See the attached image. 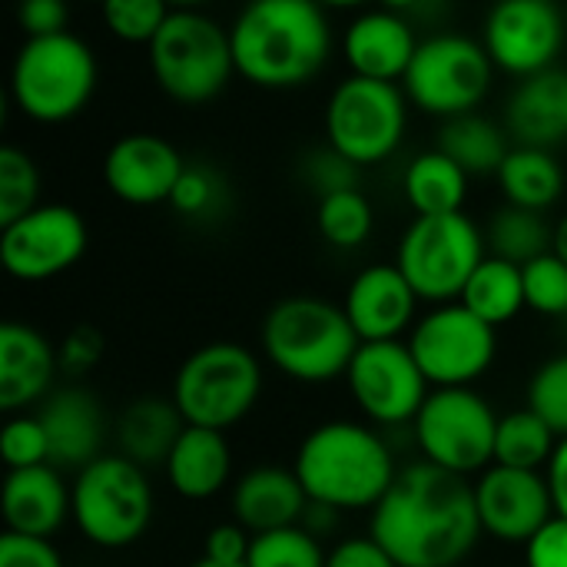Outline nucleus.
I'll return each instance as SVG.
<instances>
[{
  "mask_svg": "<svg viewBox=\"0 0 567 567\" xmlns=\"http://www.w3.org/2000/svg\"><path fill=\"white\" fill-rule=\"evenodd\" d=\"M369 535L399 567H458L485 535L475 485L432 462L405 465L372 508Z\"/></svg>",
  "mask_w": 567,
  "mask_h": 567,
  "instance_id": "obj_1",
  "label": "nucleus"
},
{
  "mask_svg": "<svg viewBox=\"0 0 567 567\" xmlns=\"http://www.w3.org/2000/svg\"><path fill=\"white\" fill-rule=\"evenodd\" d=\"M229 40L236 73L259 90L306 86L332 56V27L319 0H246Z\"/></svg>",
  "mask_w": 567,
  "mask_h": 567,
  "instance_id": "obj_2",
  "label": "nucleus"
},
{
  "mask_svg": "<svg viewBox=\"0 0 567 567\" xmlns=\"http://www.w3.org/2000/svg\"><path fill=\"white\" fill-rule=\"evenodd\" d=\"M309 502L336 512H372L402 468L392 449L359 422H326L312 429L292 465Z\"/></svg>",
  "mask_w": 567,
  "mask_h": 567,
  "instance_id": "obj_3",
  "label": "nucleus"
},
{
  "mask_svg": "<svg viewBox=\"0 0 567 567\" xmlns=\"http://www.w3.org/2000/svg\"><path fill=\"white\" fill-rule=\"evenodd\" d=\"M266 359L296 382H332L349 372L362 339L342 306L319 296L279 299L262 319Z\"/></svg>",
  "mask_w": 567,
  "mask_h": 567,
  "instance_id": "obj_4",
  "label": "nucleus"
},
{
  "mask_svg": "<svg viewBox=\"0 0 567 567\" xmlns=\"http://www.w3.org/2000/svg\"><path fill=\"white\" fill-rule=\"evenodd\" d=\"M96 80V53L76 33L23 37L10 66V96L27 120L56 126L86 110Z\"/></svg>",
  "mask_w": 567,
  "mask_h": 567,
  "instance_id": "obj_5",
  "label": "nucleus"
},
{
  "mask_svg": "<svg viewBox=\"0 0 567 567\" xmlns=\"http://www.w3.org/2000/svg\"><path fill=\"white\" fill-rule=\"evenodd\" d=\"M156 86L179 106L216 100L236 76L229 27L203 13V7L173 10L146 47Z\"/></svg>",
  "mask_w": 567,
  "mask_h": 567,
  "instance_id": "obj_6",
  "label": "nucleus"
},
{
  "mask_svg": "<svg viewBox=\"0 0 567 567\" xmlns=\"http://www.w3.org/2000/svg\"><path fill=\"white\" fill-rule=\"evenodd\" d=\"M262 392L259 359L236 342H209L183 359L173 379V402L186 425L233 429L239 425Z\"/></svg>",
  "mask_w": 567,
  "mask_h": 567,
  "instance_id": "obj_7",
  "label": "nucleus"
},
{
  "mask_svg": "<svg viewBox=\"0 0 567 567\" xmlns=\"http://www.w3.org/2000/svg\"><path fill=\"white\" fill-rule=\"evenodd\" d=\"M485 256V233L458 209L442 216H415L399 239L395 266L405 272L422 302L442 306L462 296L468 276Z\"/></svg>",
  "mask_w": 567,
  "mask_h": 567,
  "instance_id": "obj_8",
  "label": "nucleus"
},
{
  "mask_svg": "<svg viewBox=\"0 0 567 567\" xmlns=\"http://www.w3.org/2000/svg\"><path fill=\"white\" fill-rule=\"evenodd\" d=\"M153 488L146 468L126 455H100L76 472L73 482V522L96 548L120 551L150 528Z\"/></svg>",
  "mask_w": 567,
  "mask_h": 567,
  "instance_id": "obj_9",
  "label": "nucleus"
},
{
  "mask_svg": "<svg viewBox=\"0 0 567 567\" xmlns=\"http://www.w3.org/2000/svg\"><path fill=\"white\" fill-rule=\"evenodd\" d=\"M495 70L498 66L482 40L465 33H432L419 40L402 90L415 110L449 120L482 106L495 83Z\"/></svg>",
  "mask_w": 567,
  "mask_h": 567,
  "instance_id": "obj_10",
  "label": "nucleus"
},
{
  "mask_svg": "<svg viewBox=\"0 0 567 567\" xmlns=\"http://www.w3.org/2000/svg\"><path fill=\"white\" fill-rule=\"evenodd\" d=\"M409 96L402 83L349 73L326 103V143L352 163H385L405 140Z\"/></svg>",
  "mask_w": 567,
  "mask_h": 567,
  "instance_id": "obj_11",
  "label": "nucleus"
},
{
  "mask_svg": "<svg viewBox=\"0 0 567 567\" xmlns=\"http://www.w3.org/2000/svg\"><path fill=\"white\" fill-rule=\"evenodd\" d=\"M412 425L425 462L452 475L468 478L495 465L498 415L472 385L432 389Z\"/></svg>",
  "mask_w": 567,
  "mask_h": 567,
  "instance_id": "obj_12",
  "label": "nucleus"
},
{
  "mask_svg": "<svg viewBox=\"0 0 567 567\" xmlns=\"http://www.w3.org/2000/svg\"><path fill=\"white\" fill-rule=\"evenodd\" d=\"M409 349L422 365L429 385H472L492 369L498 332L455 299L435 306L432 312H425V319L412 326Z\"/></svg>",
  "mask_w": 567,
  "mask_h": 567,
  "instance_id": "obj_13",
  "label": "nucleus"
},
{
  "mask_svg": "<svg viewBox=\"0 0 567 567\" xmlns=\"http://www.w3.org/2000/svg\"><path fill=\"white\" fill-rule=\"evenodd\" d=\"M86 219L66 203H40L0 226V266L17 282H47L73 269L86 252Z\"/></svg>",
  "mask_w": 567,
  "mask_h": 567,
  "instance_id": "obj_14",
  "label": "nucleus"
},
{
  "mask_svg": "<svg viewBox=\"0 0 567 567\" xmlns=\"http://www.w3.org/2000/svg\"><path fill=\"white\" fill-rule=\"evenodd\" d=\"M349 392L365 419L375 425H405L415 422L419 409L429 399V379L415 362L409 342H362L346 372Z\"/></svg>",
  "mask_w": 567,
  "mask_h": 567,
  "instance_id": "obj_15",
  "label": "nucleus"
},
{
  "mask_svg": "<svg viewBox=\"0 0 567 567\" xmlns=\"http://www.w3.org/2000/svg\"><path fill=\"white\" fill-rule=\"evenodd\" d=\"M565 37V13L555 0H495L482 27L495 66L518 80L555 66Z\"/></svg>",
  "mask_w": 567,
  "mask_h": 567,
  "instance_id": "obj_16",
  "label": "nucleus"
},
{
  "mask_svg": "<svg viewBox=\"0 0 567 567\" xmlns=\"http://www.w3.org/2000/svg\"><path fill=\"white\" fill-rule=\"evenodd\" d=\"M475 502L485 535L505 545H528L532 535L558 515L548 475L508 465H488L478 475Z\"/></svg>",
  "mask_w": 567,
  "mask_h": 567,
  "instance_id": "obj_17",
  "label": "nucleus"
},
{
  "mask_svg": "<svg viewBox=\"0 0 567 567\" xmlns=\"http://www.w3.org/2000/svg\"><path fill=\"white\" fill-rule=\"evenodd\" d=\"M183 169V153L156 133H126L103 156V183L126 206L169 203Z\"/></svg>",
  "mask_w": 567,
  "mask_h": 567,
  "instance_id": "obj_18",
  "label": "nucleus"
},
{
  "mask_svg": "<svg viewBox=\"0 0 567 567\" xmlns=\"http://www.w3.org/2000/svg\"><path fill=\"white\" fill-rule=\"evenodd\" d=\"M419 302V292L395 262H375L352 279L342 309L362 342H385L402 339Z\"/></svg>",
  "mask_w": 567,
  "mask_h": 567,
  "instance_id": "obj_19",
  "label": "nucleus"
},
{
  "mask_svg": "<svg viewBox=\"0 0 567 567\" xmlns=\"http://www.w3.org/2000/svg\"><path fill=\"white\" fill-rule=\"evenodd\" d=\"M415 50H419L415 23L385 7L362 10L346 27L342 37V56L349 63V73L372 76V80L402 83Z\"/></svg>",
  "mask_w": 567,
  "mask_h": 567,
  "instance_id": "obj_20",
  "label": "nucleus"
},
{
  "mask_svg": "<svg viewBox=\"0 0 567 567\" xmlns=\"http://www.w3.org/2000/svg\"><path fill=\"white\" fill-rule=\"evenodd\" d=\"M37 415L50 439V465L80 472L100 458L106 439V415L86 389L70 385L50 392Z\"/></svg>",
  "mask_w": 567,
  "mask_h": 567,
  "instance_id": "obj_21",
  "label": "nucleus"
},
{
  "mask_svg": "<svg viewBox=\"0 0 567 567\" xmlns=\"http://www.w3.org/2000/svg\"><path fill=\"white\" fill-rule=\"evenodd\" d=\"M505 126L515 143L555 150L567 143V66L555 63L522 76L505 103Z\"/></svg>",
  "mask_w": 567,
  "mask_h": 567,
  "instance_id": "obj_22",
  "label": "nucleus"
},
{
  "mask_svg": "<svg viewBox=\"0 0 567 567\" xmlns=\"http://www.w3.org/2000/svg\"><path fill=\"white\" fill-rule=\"evenodd\" d=\"M7 532L50 538L73 518V488L63 485L60 472L43 462L30 468H10L0 492Z\"/></svg>",
  "mask_w": 567,
  "mask_h": 567,
  "instance_id": "obj_23",
  "label": "nucleus"
},
{
  "mask_svg": "<svg viewBox=\"0 0 567 567\" xmlns=\"http://www.w3.org/2000/svg\"><path fill=\"white\" fill-rule=\"evenodd\" d=\"M60 372V352L27 322L0 326V409L20 412L50 395Z\"/></svg>",
  "mask_w": 567,
  "mask_h": 567,
  "instance_id": "obj_24",
  "label": "nucleus"
},
{
  "mask_svg": "<svg viewBox=\"0 0 567 567\" xmlns=\"http://www.w3.org/2000/svg\"><path fill=\"white\" fill-rule=\"evenodd\" d=\"M306 508L309 495L302 482L296 478V472L279 465L252 468L233 488V518L252 535L299 525Z\"/></svg>",
  "mask_w": 567,
  "mask_h": 567,
  "instance_id": "obj_25",
  "label": "nucleus"
},
{
  "mask_svg": "<svg viewBox=\"0 0 567 567\" xmlns=\"http://www.w3.org/2000/svg\"><path fill=\"white\" fill-rule=\"evenodd\" d=\"M169 488L186 502H206L219 495L233 472V452L219 429L186 425L166 458Z\"/></svg>",
  "mask_w": 567,
  "mask_h": 567,
  "instance_id": "obj_26",
  "label": "nucleus"
},
{
  "mask_svg": "<svg viewBox=\"0 0 567 567\" xmlns=\"http://www.w3.org/2000/svg\"><path fill=\"white\" fill-rule=\"evenodd\" d=\"M183 429H186V419L173 399L146 395V399L130 402L120 412L116 445H120V455H126L140 468H156V465H166Z\"/></svg>",
  "mask_w": 567,
  "mask_h": 567,
  "instance_id": "obj_27",
  "label": "nucleus"
},
{
  "mask_svg": "<svg viewBox=\"0 0 567 567\" xmlns=\"http://www.w3.org/2000/svg\"><path fill=\"white\" fill-rule=\"evenodd\" d=\"M435 146L449 153L468 176H495L505 156L512 153L515 140L508 126H502L498 120L478 110H468V113L442 120Z\"/></svg>",
  "mask_w": 567,
  "mask_h": 567,
  "instance_id": "obj_28",
  "label": "nucleus"
},
{
  "mask_svg": "<svg viewBox=\"0 0 567 567\" xmlns=\"http://www.w3.org/2000/svg\"><path fill=\"white\" fill-rule=\"evenodd\" d=\"M495 179H498L505 203L525 206L535 213H548L565 196V169L555 150H542V146L515 143L502 169L495 173Z\"/></svg>",
  "mask_w": 567,
  "mask_h": 567,
  "instance_id": "obj_29",
  "label": "nucleus"
},
{
  "mask_svg": "<svg viewBox=\"0 0 567 567\" xmlns=\"http://www.w3.org/2000/svg\"><path fill=\"white\" fill-rule=\"evenodd\" d=\"M468 173L439 146L419 153L405 173H402V193L405 203L415 209V216H442L458 213L468 196Z\"/></svg>",
  "mask_w": 567,
  "mask_h": 567,
  "instance_id": "obj_30",
  "label": "nucleus"
},
{
  "mask_svg": "<svg viewBox=\"0 0 567 567\" xmlns=\"http://www.w3.org/2000/svg\"><path fill=\"white\" fill-rule=\"evenodd\" d=\"M462 306H468L478 319H485L488 326H505L512 322L522 309H528L525 302V272L522 266L498 259V256H485L478 262V269L468 276L462 296Z\"/></svg>",
  "mask_w": 567,
  "mask_h": 567,
  "instance_id": "obj_31",
  "label": "nucleus"
},
{
  "mask_svg": "<svg viewBox=\"0 0 567 567\" xmlns=\"http://www.w3.org/2000/svg\"><path fill=\"white\" fill-rule=\"evenodd\" d=\"M551 236H555V226L545 223V213L512 206V203L498 206L485 226L488 252L515 266H528L532 259L551 252Z\"/></svg>",
  "mask_w": 567,
  "mask_h": 567,
  "instance_id": "obj_32",
  "label": "nucleus"
},
{
  "mask_svg": "<svg viewBox=\"0 0 567 567\" xmlns=\"http://www.w3.org/2000/svg\"><path fill=\"white\" fill-rule=\"evenodd\" d=\"M558 442H561V435L535 409L508 412L505 419H498V432H495V465L542 472V468H548Z\"/></svg>",
  "mask_w": 567,
  "mask_h": 567,
  "instance_id": "obj_33",
  "label": "nucleus"
},
{
  "mask_svg": "<svg viewBox=\"0 0 567 567\" xmlns=\"http://www.w3.org/2000/svg\"><path fill=\"white\" fill-rule=\"evenodd\" d=\"M316 226L332 249H359L375 229V209L359 186L329 193L316 206Z\"/></svg>",
  "mask_w": 567,
  "mask_h": 567,
  "instance_id": "obj_34",
  "label": "nucleus"
},
{
  "mask_svg": "<svg viewBox=\"0 0 567 567\" xmlns=\"http://www.w3.org/2000/svg\"><path fill=\"white\" fill-rule=\"evenodd\" d=\"M326 561L329 555L322 551V538L306 525H289L252 535L246 567H326Z\"/></svg>",
  "mask_w": 567,
  "mask_h": 567,
  "instance_id": "obj_35",
  "label": "nucleus"
},
{
  "mask_svg": "<svg viewBox=\"0 0 567 567\" xmlns=\"http://www.w3.org/2000/svg\"><path fill=\"white\" fill-rule=\"evenodd\" d=\"M40 206V169L20 146H0V226Z\"/></svg>",
  "mask_w": 567,
  "mask_h": 567,
  "instance_id": "obj_36",
  "label": "nucleus"
},
{
  "mask_svg": "<svg viewBox=\"0 0 567 567\" xmlns=\"http://www.w3.org/2000/svg\"><path fill=\"white\" fill-rule=\"evenodd\" d=\"M100 13L116 40L150 47V40L159 33L173 7L169 0H100Z\"/></svg>",
  "mask_w": 567,
  "mask_h": 567,
  "instance_id": "obj_37",
  "label": "nucleus"
},
{
  "mask_svg": "<svg viewBox=\"0 0 567 567\" xmlns=\"http://www.w3.org/2000/svg\"><path fill=\"white\" fill-rule=\"evenodd\" d=\"M169 206L183 219H213L226 206V179L206 163H186Z\"/></svg>",
  "mask_w": 567,
  "mask_h": 567,
  "instance_id": "obj_38",
  "label": "nucleus"
},
{
  "mask_svg": "<svg viewBox=\"0 0 567 567\" xmlns=\"http://www.w3.org/2000/svg\"><path fill=\"white\" fill-rule=\"evenodd\" d=\"M525 272V302L532 312L548 319H567V262L555 252H545L522 266Z\"/></svg>",
  "mask_w": 567,
  "mask_h": 567,
  "instance_id": "obj_39",
  "label": "nucleus"
},
{
  "mask_svg": "<svg viewBox=\"0 0 567 567\" xmlns=\"http://www.w3.org/2000/svg\"><path fill=\"white\" fill-rule=\"evenodd\" d=\"M528 409H535L561 439L567 435V352L542 362L528 382Z\"/></svg>",
  "mask_w": 567,
  "mask_h": 567,
  "instance_id": "obj_40",
  "label": "nucleus"
},
{
  "mask_svg": "<svg viewBox=\"0 0 567 567\" xmlns=\"http://www.w3.org/2000/svg\"><path fill=\"white\" fill-rule=\"evenodd\" d=\"M0 458L7 468H30L50 462V439L40 415H13L0 432Z\"/></svg>",
  "mask_w": 567,
  "mask_h": 567,
  "instance_id": "obj_41",
  "label": "nucleus"
},
{
  "mask_svg": "<svg viewBox=\"0 0 567 567\" xmlns=\"http://www.w3.org/2000/svg\"><path fill=\"white\" fill-rule=\"evenodd\" d=\"M359 173L362 166L352 163L349 156H342L336 146H319V150H309L302 156V179L306 186L322 199L329 193H342V189H355L359 186Z\"/></svg>",
  "mask_w": 567,
  "mask_h": 567,
  "instance_id": "obj_42",
  "label": "nucleus"
},
{
  "mask_svg": "<svg viewBox=\"0 0 567 567\" xmlns=\"http://www.w3.org/2000/svg\"><path fill=\"white\" fill-rule=\"evenodd\" d=\"M0 567H63V558L50 545V538L3 532L0 535Z\"/></svg>",
  "mask_w": 567,
  "mask_h": 567,
  "instance_id": "obj_43",
  "label": "nucleus"
},
{
  "mask_svg": "<svg viewBox=\"0 0 567 567\" xmlns=\"http://www.w3.org/2000/svg\"><path fill=\"white\" fill-rule=\"evenodd\" d=\"M103 349H106V342H103V336H100V329H93V326H76V329H70L66 336H63V342H60V369L66 372V375H86L100 359H103Z\"/></svg>",
  "mask_w": 567,
  "mask_h": 567,
  "instance_id": "obj_44",
  "label": "nucleus"
},
{
  "mask_svg": "<svg viewBox=\"0 0 567 567\" xmlns=\"http://www.w3.org/2000/svg\"><path fill=\"white\" fill-rule=\"evenodd\" d=\"M70 23L66 0H17V27L23 37H50L63 33Z\"/></svg>",
  "mask_w": 567,
  "mask_h": 567,
  "instance_id": "obj_45",
  "label": "nucleus"
},
{
  "mask_svg": "<svg viewBox=\"0 0 567 567\" xmlns=\"http://www.w3.org/2000/svg\"><path fill=\"white\" fill-rule=\"evenodd\" d=\"M525 567H567V518L555 515L525 545Z\"/></svg>",
  "mask_w": 567,
  "mask_h": 567,
  "instance_id": "obj_46",
  "label": "nucleus"
},
{
  "mask_svg": "<svg viewBox=\"0 0 567 567\" xmlns=\"http://www.w3.org/2000/svg\"><path fill=\"white\" fill-rule=\"evenodd\" d=\"M249 545H252V538L246 535V528H243L239 522H233V525H216V528L206 535L203 558H209V561H216V565H246Z\"/></svg>",
  "mask_w": 567,
  "mask_h": 567,
  "instance_id": "obj_47",
  "label": "nucleus"
},
{
  "mask_svg": "<svg viewBox=\"0 0 567 567\" xmlns=\"http://www.w3.org/2000/svg\"><path fill=\"white\" fill-rule=\"evenodd\" d=\"M326 567H399L395 558L369 535V538H349V542H339L332 551H329V561Z\"/></svg>",
  "mask_w": 567,
  "mask_h": 567,
  "instance_id": "obj_48",
  "label": "nucleus"
},
{
  "mask_svg": "<svg viewBox=\"0 0 567 567\" xmlns=\"http://www.w3.org/2000/svg\"><path fill=\"white\" fill-rule=\"evenodd\" d=\"M545 475H548V488H551V498H555V512L567 518V435L558 442Z\"/></svg>",
  "mask_w": 567,
  "mask_h": 567,
  "instance_id": "obj_49",
  "label": "nucleus"
},
{
  "mask_svg": "<svg viewBox=\"0 0 567 567\" xmlns=\"http://www.w3.org/2000/svg\"><path fill=\"white\" fill-rule=\"evenodd\" d=\"M435 0H379V7H385V10H395V13H402V17H419V13H425L429 7H432Z\"/></svg>",
  "mask_w": 567,
  "mask_h": 567,
  "instance_id": "obj_50",
  "label": "nucleus"
},
{
  "mask_svg": "<svg viewBox=\"0 0 567 567\" xmlns=\"http://www.w3.org/2000/svg\"><path fill=\"white\" fill-rule=\"evenodd\" d=\"M551 252L555 256H561L567 262V213L558 219V226H555V236H551Z\"/></svg>",
  "mask_w": 567,
  "mask_h": 567,
  "instance_id": "obj_51",
  "label": "nucleus"
},
{
  "mask_svg": "<svg viewBox=\"0 0 567 567\" xmlns=\"http://www.w3.org/2000/svg\"><path fill=\"white\" fill-rule=\"evenodd\" d=\"M326 10H346V7H362L365 0H319Z\"/></svg>",
  "mask_w": 567,
  "mask_h": 567,
  "instance_id": "obj_52",
  "label": "nucleus"
},
{
  "mask_svg": "<svg viewBox=\"0 0 567 567\" xmlns=\"http://www.w3.org/2000/svg\"><path fill=\"white\" fill-rule=\"evenodd\" d=\"M206 0H169L173 10H186V7H203Z\"/></svg>",
  "mask_w": 567,
  "mask_h": 567,
  "instance_id": "obj_53",
  "label": "nucleus"
},
{
  "mask_svg": "<svg viewBox=\"0 0 567 567\" xmlns=\"http://www.w3.org/2000/svg\"><path fill=\"white\" fill-rule=\"evenodd\" d=\"M193 567H246V565H216V561H209V558H199Z\"/></svg>",
  "mask_w": 567,
  "mask_h": 567,
  "instance_id": "obj_54",
  "label": "nucleus"
}]
</instances>
